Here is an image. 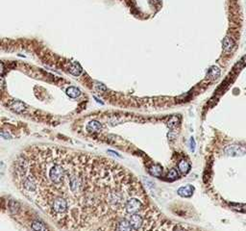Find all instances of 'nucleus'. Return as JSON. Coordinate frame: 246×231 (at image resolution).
Wrapping results in <instances>:
<instances>
[{
  "mask_svg": "<svg viewBox=\"0 0 246 231\" xmlns=\"http://www.w3.org/2000/svg\"><path fill=\"white\" fill-rule=\"evenodd\" d=\"M225 153L230 156H242L246 153V149L241 146H229L225 149Z\"/></svg>",
  "mask_w": 246,
  "mask_h": 231,
  "instance_id": "nucleus-1",
  "label": "nucleus"
},
{
  "mask_svg": "<svg viewBox=\"0 0 246 231\" xmlns=\"http://www.w3.org/2000/svg\"><path fill=\"white\" fill-rule=\"evenodd\" d=\"M222 47H223V51L225 53H230V52L235 48V42L232 38L230 37H226L223 40L222 42Z\"/></svg>",
  "mask_w": 246,
  "mask_h": 231,
  "instance_id": "nucleus-2",
  "label": "nucleus"
},
{
  "mask_svg": "<svg viewBox=\"0 0 246 231\" xmlns=\"http://www.w3.org/2000/svg\"><path fill=\"white\" fill-rule=\"evenodd\" d=\"M193 191H194V188L191 185H187V186L179 188L178 191H177V193H178L179 195H181V197H183V198H188L193 194Z\"/></svg>",
  "mask_w": 246,
  "mask_h": 231,
  "instance_id": "nucleus-3",
  "label": "nucleus"
},
{
  "mask_svg": "<svg viewBox=\"0 0 246 231\" xmlns=\"http://www.w3.org/2000/svg\"><path fill=\"white\" fill-rule=\"evenodd\" d=\"M69 72L71 73L72 75H74V76H79L82 71H83V68H82V67L80 66V64L79 63H77V62H72L70 64V66H69Z\"/></svg>",
  "mask_w": 246,
  "mask_h": 231,
  "instance_id": "nucleus-4",
  "label": "nucleus"
},
{
  "mask_svg": "<svg viewBox=\"0 0 246 231\" xmlns=\"http://www.w3.org/2000/svg\"><path fill=\"white\" fill-rule=\"evenodd\" d=\"M102 126L100 124V123H98L96 120H92L89 121L87 125V130L90 133H94V132H99L101 130Z\"/></svg>",
  "mask_w": 246,
  "mask_h": 231,
  "instance_id": "nucleus-5",
  "label": "nucleus"
},
{
  "mask_svg": "<svg viewBox=\"0 0 246 231\" xmlns=\"http://www.w3.org/2000/svg\"><path fill=\"white\" fill-rule=\"evenodd\" d=\"M219 75H220V68L216 66H213L209 69L207 77L211 80H215L219 77Z\"/></svg>",
  "mask_w": 246,
  "mask_h": 231,
  "instance_id": "nucleus-6",
  "label": "nucleus"
},
{
  "mask_svg": "<svg viewBox=\"0 0 246 231\" xmlns=\"http://www.w3.org/2000/svg\"><path fill=\"white\" fill-rule=\"evenodd\" d=\"M162 172H163V169L160 165H154L149 169V173L155 177H160L162 175Z\"/></svg>",
  "mask_w": 246,
  "mask_h": 231,
  "instance_id": "nucleus-7",
  "label": "nucleus"
},
{
  "mask_svg": "<svg viewBox=\"0 0 246 231\" xmlns=\"http://www.w3.org/2000/svg\"><path fill=\"white\" fill-rule=\"evenodd\" d=\"M66 94H67L69 97L76 98V97H80L81 91H80L78 88H76V87H69V88L66 89Z\"/></svg>",
  "mask_w": 246,
  "mask_h": 231,
  "instance_id": "nucleus-8",
  "label": "nucleus"
},
{
  "mask_svg": "<svg viewBox=\"0 0 246 231\" xmlns=\"http://www.w3.org/2000/svg\"><path fill=\"white\" fill-rule=\"evenodd\" d=\"M178 169L183 174H185V173H188L189 172V169H191V165H189V163L188 162V161L182 160L178 164Z\"/></svg>",
  "mask_w": 246,
  "mask_h": 231,
  "instance_id": "nucleus-9",
  "label": "nucleus"
},
{
  "mask_svg": "<svg viewBox=\"0 0 246 231\" xmlns=\"http://www.w3.org/2000/svg\"><path fill=\"white\" fill-rule=\"evenodd\" d=\"M12 108H13V110L16 111V113H20L25 109V105L21 101H15L13 103Z\"/></svg>",
  "mask_w": 246,
  "mask_h": 231,
  "instance_id": "nucleus-10",
  "label": "nucleus"
},
{
  "mask_svg": "<svg viewBox=\"0 0 246 231\" xmlns=\"http://www.w3.org/2000/svg\"><path fill=\"white\" fill-rule=\"evenodd\" d=\"M31 227L34 231H47L44 224L41 223H38V221H34L31 225Z\"/></svg>",
  "mask_w": 246,
  "mask_h": 231,
  "instance_id": "nucleus-11",
  "label": "nucleus"
},
{
  "mask_svg": "<svg viewBox=\"0 0 246 231\" xmlns=\"http://www.w3.org/2000/svg\"><path fill=\"white\" fill-rule=\"evenodd\" d=\"M167 178L168 179H176V178H178V172H177L175 169H170L167 174Z\"/></svg>",
  "mask_w": 246,
  "mask_h": 231,
  "instance_id": "nucleus-12",
  "label": "nucleus"
},
{
  "mask_svg": "<svg viewBox=\"0 0 246 231\" xmlns=\"http://www.w3.org/2000/svg\"><path fill=\"white\" fill-rule=\"evenodd\" d=\"M194 147H195V143H194L193 138H191V149L192 151L194 150Z\"/></svg>",
  "mask_w": 246,
  "mask_h": 231,
  "instance_id": "nucleus-13",
  "label": "nucleus"
}]
</instances>
